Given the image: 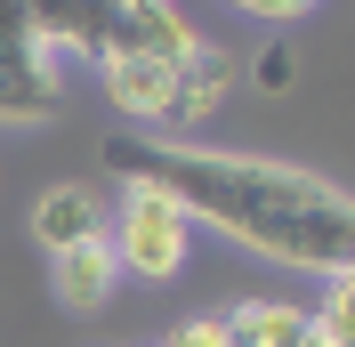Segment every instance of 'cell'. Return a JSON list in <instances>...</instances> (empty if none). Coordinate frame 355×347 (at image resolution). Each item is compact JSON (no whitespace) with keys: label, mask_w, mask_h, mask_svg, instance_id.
I'll return each instance as SVG.
<instances>
[{"label":"cell","mask_w":355,"mask_h":347,"mask_svg":"<svg viewBox=\"0 0 355 347\" xmlns=\"http://www.w3.org/2000/svg\"><path fill=\"white\" fill-rule=\"evenodd\" d=\"M178 73H186V65H154V57H97L105 97L130 113V121H146V130H178Z\"/></svg>","instance_id":"5"},{"label":"cell","mask_w":355,"mask_h":347,"mask_svg":"<svg viewBox=\"0 0 355 347\" xmlns=\"http://www.w3.org/2000/svg\"><path fill=\"white\" fill-rule=\"evenodd\" d=\"M113 282H121V259H113L105 235H89V242H73V251L49 259V291H57V307H73V315H97V307L113 299Z\"/></svg>","instance_id":"6"},{"label":"cell","mask_w":355,"mask_h":347,"mask_svg":"<svg viewBox=\"0 0 355 347\" xmlns=\"http://www.w3.org/2000/svg\"><path fill=\"white\" fill-rule=\"evenodd\" d=\"M226 339L234 347H307V307L243 299V307H226Z\"/></svg>","instance_id":"8"},{"label":"cell","mask_w":355,"mask_h":347,"mask_svg":"<svg viewBox=\"0 0 355 347\" xmlns=\"http://www.w3.org/2000/svg\"><path fill=\"white\" fill-rule=\"evenodd\" d=\"M33 33H41L49 57H89L97 65V41H105V8H33Z\"/></svg>","instance_id":"9"},{"label":"cell","mask_w":355,"mask_h":347,"mask_svg":"<svg viewBox=\"0 0 355 347\" xmlns=\"http://www.w3.org/2000/svg\"><path fill=\"white\" fill-rule=\"evenodd\" d=\"M105 242H113V259H121V275L170 282L178 266H186L194 226H186V210H178L170 194H154V186H121V218L105 226Z\"/></svg>","instance_id":"2"},{"label":"cell","mask_w":355,"mask_h":347,"mask_svg":"<svg viewBox=\"0 0 355 347\" xmlns=\"http://www.w3.org/2000/svg\"><path fill=\"white\" fill-rule=\"evenodd\" d=\"M33 235H41L49 259H57V251H73V242L105 235V210H97V194H89V186H49V194L33 202Z\"/></svg>","instance_id":"7"},{"label":"cell","mask_w":355,"mask_h":347,"mask_svg":"<svg viewBox=\"0 0 355 347\" xmlns=\"http://www.w3.org/2000/svg\"><path fill=\"white\" fill-rule=\"evenodd\" d=\"M202 33L178 8H162V0H137V8H105V41H97V57H154V65H194L202 57Z\"/></svg>","instance_id":"4"},{"label":"cell","mask_w":355,"mask_h":347,"mask_svg":"<svg viewBox=\"0 0 355 347\" xmlns=\"http://www.w3.org/2000/svg\"><path fill=\"white\" fill-rule=\"evenodd\" d=\"M105 170H121V186L170 194L186 210V226L194 218L202 226H226L259 259L347 275L355 202L315 170L259 162V153H218V146H178V137H105Z\"/></svg>","instance_id":"1"},{"label":"cell","mask_w":355,"mask_h":347,"mask_svg":"<svg viewBox=\"0 0 355 347\" xmlns=\"http://www.w3.org/2000/svg\"><path fill=\"white\" fill-rule=\"evenodd\" d=\"M307 347H355V282L331 275L323 307H307Z\"/></svg>","instance_id":"10"},{"label":"cell","mask_w":355,"mask_h":347,"mask_svg":"<svg viewBox=\"0 0 355 347\" xmlns=\"http://www.w3.org/2000/svg\"><path fill=\"white\" fill-rule=\"evenodd\" d=\"M65 97V65L41 49L33 8L0 0V121H49Z\"/></svg>","instance_id":"3"},{"label":"cell","mask_w":355,"mask_h":347,"mask_svg":"<svg viewBox=\"0 0 355 347\" xmlns=\"http://www.w3.org/2000/svg\"><path fill=\"white\" fill-rule=\"evenodd\" d=\"M291 81V57H283V49H266V57H259V89H283Z\"/></svg>","instance_id":"12"},{"label":"cell","mask_w":355,"mask_h":347,"mask_svg":"<svg viewBox=\"0 0 355 347\" xmlns=\"http://www.w3.org/2000/svg\"><path fill=\"white\" fill-rule=\"evenodd\" d=\"M162 347H234V339H226V315H194V323H178Z\"/></svg>","instance_id":"11"}]
</instances>
